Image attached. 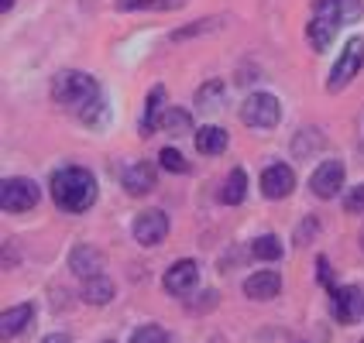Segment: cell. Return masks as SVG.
<instances>
[{
	"label": "cell",
	"instance_id": "6da1fadb",
	"mask_svg": "<svg viewBox=\"0 0 364 343\" xmlns=\"http://www.w3.org/2000/svg\"><path fill=\"white\" fill-rule=\"evenodd\" d=\"M48 192L59 209L65 213H86L93 202H97V179L90 168H80V165H69V168H59L52 182H48Z\"/></svg>",
	"mask_w": 364,
	"mask_h": 343
},
{
	"label": "cell",
	"instance_id": "7a4b0ae2",
	"mask_svg": "<svg viewBox=\"0 0 364 343\" xmlns=\"http://www.w3.org/2000/svg\"><path fill=\"white\" fill-rule=\"evenodd\" d=\"M52 97H55V103H62L65 110H73L76 117H82L93 103L100 100L103 93H100V86H97L93 76L65 69V72H59L55 82H52Z\"/></svg>",
	"mask_w": 364,
	"mask_h": 343
},
{
	"label": "cell",
	"instance_id": "3957f363",
	"mask_svg": "<svg viewBox=\"0 0 364 343\" xmlns=\"http://www.w3.org/2000/svg\"><path fill=\"white\" fill-rule=\"evenodd\" d=\"M282 117V107L272 93H251L247 100L241 103V121L255 131H272Z\"/></svg>",
	"mask_w": 364,
	"mask_h": 343
},
{
	"label": "cell",
	"instance_id": "277c9868",
	"mask_svg": "<svg viewBox=\"0 0 364 343\" xmlns=\"http://www.w3.org/2000/svg\"><path fill=\"white\" fill-rule=\"evenodd\" d=\"M361 65H364V38H350L344 45V52H341L337 65L330 69L326 89H330V93H341L347 82H354V76L361 72Z\"/></svg>",
	"mask_w": 364,
	"mask_h": 343
},
{
	"label": "cell",
	"instance_id": "5b68a950",
	"mask_svg": "<svg viewBox=\"0 0 364 343\" xmlns=\"http://www.w3.org/2000/svg\"><path fill=\"white\" fill-rule=\"evenodd\" d=\"M41 200V189L31 179H4L0 185V206L4 213H28Z\"/></svg>",
	"mask_w": 364,
	"mask_h": 343
},
{
	"label": "cell",
	"instance_id": "8992f818",
	"mask_svg": "<svg viewBox=\"0 0 364 343\" xmlns=\"http://www.w3.org/2000/svg\"><path fill=\"white\" fill-rule=\"evenodd\" d=\"M330 309H333V320L344 326L364 320V288L361 285H337L330 292Z\"/></svg>",
	"mask_w": 364,
	"mask_h": 343
},
{
	"label": "cell",
	"instance_id": "52a82bcc",
	"mask_svg": "<svg viewBox=\"0 0 364 343\" xmlns=\"http://www.w3.org/2000/svg\"><path fill=\"white\" fill-rule=\"evenodd\" d=\"M196 282H200V264L193 261V258L172 261L162 275V288L168 295H189V292L196 288Z\"/></svg>",
	"mask_w": 364,
	"mask_h": 343
},
{
	"label": "cell",
	"instance_id": "ba28073f",
	"mask_svg": "<svg viewBox=\"0 0 364 343\" xmlns=\"http://www.w3.org/2000/svg\"><path fill=\"white\" fill-rule=\"evenodd\" d=\"M131 234H134V241L141 244V247H159L168 237V217H165L162 209H144V213H138Z\"/></svg>",
	"mask_w": 364,
	"mask_h": 343
},
{
	"label": "cell",
	"instance_id": "9c48e42d",
	"mask_svg": "<svg viewBox=\"0 0 364 343\" xmlns=\"http://www.w3.org/2000/svg\"><path fill=\"white\" fill-rule=\"evenodd\" d=\"M313 14L330 18L333 24H358L364 18V4L361 0H313Z\"/></svg>",
	"mask_w": 364,
	"mask_h": 343
},
{
	"label": "cell",
	"instance_id": "30bf717a",
	"mask_svg": "<svg viewBox=\"0 0 364 343\" xmlns=\"http://www.w3.org/2000/svg\"><path fill=\"white\" fill-rule=\"evenodd\" d=\"M244 295H247L251 303H272V299H279V295H282V278H279V271L262 268V271L247 275Z\"/></svg>",
	"mask_w": 364,
	"mask_h": 343
},
{
	"label": "cell",
	"instance_id": "8fae6325",
	"mask_svg": "<svg viewBox=\"0 0 364 343\" xmlns=\"http://www.w3.org/2000/svg\"><path fill=\"white\" fill-rule=\"evenodd\" d=\"M292 189H296V175H292L289 165L275 162L262 172V196L264 200H285Z\"/></svg>",
	"mask_w": 364,
	"mask_h": 343
},
{
	"label": "cell",
	"instance_id": "7c38bea8",
	"mask_svg": "<svg viewBox=\"0 0 364 343\" xmlns=\"http://www.w3.org/2000/svg\"><path fill=\"white\" fill-rule=\"evenodd\" d=\"M341 185H344V165L341 162H323L309 179V189L316 200H333L341 192Z\"/></svg>",
	"mask_w": 364,
	"mask_h": 343
},
{
	"label": "cell",
	"instance_id": "4fadbf2b",
	"mask_svg": "<svg viewBox=\"0 0 364 343\" xmlns=\"http://www.w3.org/2000/svg\"><path fill=\"white\" fill-rule=\"evenodd\" d=\"M69 271L76 275V278H93V275H103V254L97 247H90V244H80V247H73L69 251Z\"/></svg>",
	"mask_w": 364,
	"mask_h": 343
},
{
	"label": "cell",
	"instance_id": "5bb4252c",
	"mask_svg": "<svg viewBox=\"0 0 364 343\" xmlns=\"http://www.w3.org/2000/svg\"><path fill=\"white\" fill-rule=\"evenodd\" d=\"M31 323H35V305L21 303L0 316V333H4V340H18V337H24L31 330Z\"/></svg>",
	"mask_w": 364,
	"mask_h": 343
},
{
	"label": "cell",
	"instance_id": "9a60e30c",
	"mask_svg": "<svg viewBox=\"0 0 364 343\" xmlns=\"http://www.w3.org/2000/svg\"><path fill=\"white\" fill-rule=\"evenodd\" d=\"M121 185L127 196H148L155 189V165L151 162H134L121 175Z\"/></svg>",
	"mask_w": 364,
	"mask_h": 343
},
{
	"label": "cell",
	"instance_id": "2e32d148",
	"mask_svg": "<svg viewBox=\"0 0 364 343\" xmlns=\"http://www.w3.org/2000/svg\"><path fill=\"white\" fill-rule=\"evenodd\" d=\"M337 31H341V24H333L330 18L313 14V21L306 24V41H309L313 52H326V48L333 45V38H337Z\"/></svg>",
	"mask_w": 364,
	"mask_h": 343
},
{
	"label": "cell",
	"instance_id": "e0dca14e",
	"mask_svg": "<svg viewBox=\"0 0 364 343\" xmlns=\"http://www.w3.org/2000/svg\"><path fill=\"white\" fill-rule=\"evenodd\" d=\"M82 303L86 305H110L114 303V295H117V285L110 282L107 275H93V278H86L82 282Z\"/></svg>",
	"mask_w": 364,
	"mask_h": 343
},
{
	"label": "cell",
	"instance_id": "ac0fdd59",
	"mask_svg": "<svg viewBox=\"0 0 364 343\" xmlns=\"http://www.w3.org/2000/svg\"><path fill=\"white\" fill-rule=\"evenodd\" d=\"M165 110H168V107H165V86H151V89H148V100H144V117H141V134L144 138L159 127Z\"/></svg>",
	"mask_w": 364,
	"mask_h": 343
},
{
	"label": "cell",
	"instance_id": "d6986e66",
	"mask_svg": "<svg viewBox=\"0 0 364 343\" xmlns=\"http://www.w3.org/2000/svg\"><path fill=\"white\" fill-rule=\"evenodd\" d=\"M196 151L200 155H223L227 151V131L223 127H217V124H206V127H200L196 131Z\"/></svg>",
	"mask_w": 364,
	"mask_h": 343
},
{
	"label": "cell",
	"instance_id": "ffe728a7",
	"mask_svg": "<svg viewBox=\"0 0 364 343\" xmlns=\"http://www.w3.org/2000/svg\"><path fill=\"white\" fill-rule=\"evenodd\" d=\"M244 196H247V172L244 168H230V175H227L220 189V202L223 206H237V202H244Z\"/></svg>",
	"mask_w": 364,
	"mask_h": 343
},
{
	"label": "cell",
	"instance_id": "44dd1931",
	"mask_svg": "<svg viewBox=\"0 0 364 343\" xmlns=\"http://www.w3.org/2000/svg\"><path fill=\"white\" fill-rule=\"evenodd\" d=\"M159 131L162 134H172V138H179L186 131H193V114L189 110H182V107H168L162 114V121H159Z\"/></svg>",
	"mask_w": 364,
	"mask_h": 343
},
{
	"label": "cell",
	"instance_id": "7402d4cb",
	"mask_svg": "<svg viewBox=\"0 0 364 343\" xmlns=\"http://www.w3.org/2000/svg\"><path fill=\"white\" fill-rule=\"evenodd\" d=\"M251 258L255 261H279L282 258V241L275 234H262L251 241Z\"/></svg>",
	"mask_w": 364,
	"mask_h": 343
},
{
	"label": "cell",
	"instance_id": "603a6c76",
	"mask_svg": "<svg viewBox=\"0 0 364 343\" xmlns=\"http://www.w3.org/2000/svg\"><path fill=\"white\" fill-rule=\"evenodd\" d=\"M117 11H179L186 0H114Z\"/></svg>",
	"mask_w": 364,
	"mask_h": 343
},
{
	"label": "cell",
	"instance_id": "cb8c5ba5",
	"mask_svg": "<svg viewBox=\"0 0 364 343\" xmlns=\"http://www.w3.org/2000/svg\"><path fill=\"white\" fill-rule=\"evenodd\" d=\"M196 107H200V110H220L223 107V82L220 80L203 82L200 89H196Z\"/></svg>",
	"mask_w": 364,
	"mask_h": 343
},
{
	"label": "cell",
	"instance_id": "d4e9b609",
	"mask_svg": "<svg viewBox=\"0 0 364 343\" xmlns=\"http://www.w3.org/2000/svg\"><path fill=\"white\" fill-rule=\"evenodd\" d=\"M159 165H162L165 172H172V175H186L189 172V162H186V155H182L179 148H162L159 151Z\"/></svg>",
	"mask_w": 364,
	"mask_h": 343
},
{
	"label": "cell",
	"instance_id": "484cf974",
	"mask_svg": "<svg viewBox=\"0 0 364 343\" xmlns=\"http://www.w3.org/2000/svg\"><path fill=\"white\" fill-rule=\"evenodd\" d=\"M131 343H168V333L159 323H144L131 333Z\"/></svg>",
	"mask_w": 364,
	"mask_h": 343
},
{
	"label": "cell",
	"instance_id": "4316f807",
	"mask_svg": "<svg viewBox=\"0 0 364 343\" xmlns=\"http://www.w3.org/2000/svg\"><path fill=\"white\" fill-rule=\"evenodd\" d=\"M220 21H210V18H203L196 21L193 28H179V31H172V41H186V38H193V35H203V31H213Z\"/></svg>",
	"mask_w": 364,
	"mask_h": 343
},
{
	"label": "cell",
	"instance_id": "83f0119b",
	"mask_svg": "<svg viewBox=\"0 0 364 343\" xmlns=\"http://www.w3.org/2000/svg\"><path fill=\"white\" fill-rule=\"evenodd\" d=\"M313 234H320V217H306V220L299 223V230H296L292 241L299 244V247H306V244L313 241Z\"/></svg>",
	"mask_w": 364,
	"mask_h": 343
},
{
	"label": "cell",
	"instance_id": "f1b7e54d",
	"mask_svg": "<svg viewBox=\"0 0 364 343\" xmlns=\"http://www.w3.org/2000/svg\"><path fill=\"white\" fill-rule=\"evenodd\" d=\"M316 282L323 285L326 292H333V288H337V278H333V268H330V261H326V258H320V261H316Z\"/></svg>",
	"mask_w": 364,
	"mask_h": 343
},
{
	"label": "cell",
	"instance_id": "f546056e",
	"mask_svg": "<svg viewBox=\"0 0 364 343\" xmlns=\"http://www.w3.org/2000/svg\"><path fill=\"white\" fill-rule=\"evenodd\" d=\"M344 209H347V213H364V182H361V185H354V189L347 192Z\"/></svg>",
	"mask_w": 364,
	"mask_h": 343
},
{
	"label": "cell",
	"instance_id": "4dcf8cb0",
	"mask_svg": "<svg viewBox=\"0 0 364 343\" xmlns=\"http://www.w3.org/2000/svg\"><path fill=\"white\" fill-rule=\"evenodd\" d=\"M217 303H220V299H217V292H213V288H206V292H200V299H196V303H189V309H193V312H206V309H213Z\"/></svg>",
	"mask_w": 364,
	"mask_h": 343
},
{
	"label": "cell",
	"instance_id": "1f68e13d",
	"mask_svg": "<svg viewBox=\"0 0 364 343\" xmlns=\"http://www.w3.org/2000/svg\"><path fill=\"white\" fill-rule=\"evenodd\" d=\"M41 343H73V340H69L65 333H52V337H45V340H41Z\"/></svg>",
	"mask_w": 364,
	"mask_h": 343
},
{
	"label": "cell",
	"instance_id": "d6a6232c",
	"mask_svg": "<svg viewBox=\"0 0 364 343\" xmlns=\"http://www.w3.org/2000/svg\"><path fill=\"white\" fill-rule=\"evenodd\" d=\"M11 7H14V0H0V11H4V14H7Z\"/></svg>",
	"mask_w": 364,
	"mask_h": 343
},
{
	"label": "cell",
	"instance_id": "836d02e7",
	"mask_svg": "<svg viewBox=\"0 0 364 343\" xmlns=\"http://www.w3.org/2000/svg\"><path fill=\"white\" fill-rule=\"evenodd\" d=\"M361 251H364V227H361Z\"/></svg>",
	"mask_w": 364,
	"mask_h": 343
},
{
	"label": "cell",
	"instance_id": "e575fe53",
	"mask_svg": "<svg viewBox=\"0 0 364 343\" xmlns=\"http://www.w3.org/2000/svg\"><path fill=\"white\" fill-rule=\"evenodd\" d=\"M107 343H110V340H107Z\"/></svg>",
	"mask_w": 364,
	"mask_h": 343
},
{
	"label": "cell",
	"instance_id": "d590c367",
	"mask_svg": "<svg viewBox=\"0 0 364 343\" xmlns=\"http://www.w3.org/2000/svg\"><path fill=\"white\" fill-rule=\"evenodd\" d=\"M361 343H364V340H361Z\"/></svg>",
	"mask_w": 364,
	"mask_h": 343
}]
</instances>
